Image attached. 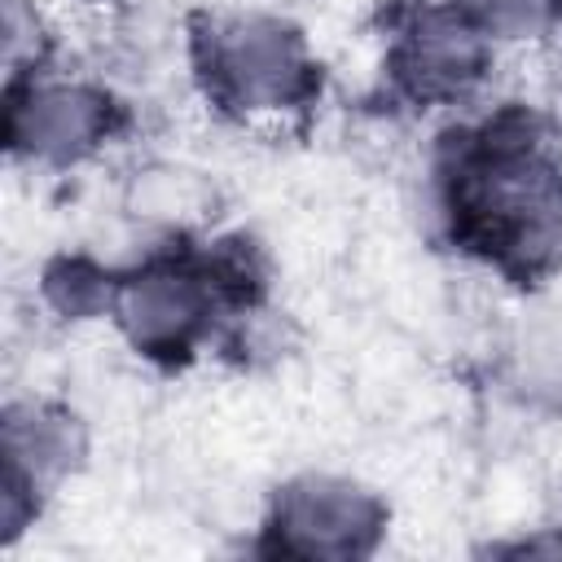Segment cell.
Here are the masks:
<instances>
[{"instance_id":"6da1fadb","label":"cell","mask_w":562,"mask_h":562,"mask_svg":"<svg viewBox=\"0 0 562 562\" xmlns=\"http://www.w3.org/2000/svg\"><path fill=\"white\" fill-rule=\"evenodd\" d=\"M448 237L505 277H540L562 255V158L527 110L461 127L435 162Z\"/></svg>"},{"instance_id":"7a4b0ae2","label":"cell","mask_w":562,"mask_h":562,"mask_svg":"<svg viewBox=\"0 0 562 562\" xmlns=\"http://www.w3.org/2000/svg\"><path fill=\"white\" fill-rule=\"evenodd\" d=\"M189 61L202 97L237 123H277L321 97V66L303 26L268 4L202 13L189 31Z\"/></svg>"},{"instance_id":"3957f363","label":"cell","mask_w":562,"mask_h":562,"mask_svg":"<svg viewBox=\"0 0 562 562\" xmlns=\"http://www.w3.org/2000/svg\"><path fill=\"white\" fill-rule=\"evenodd\" d=\"M123 127V101L101 83L66 70L4 79V149L40 171L92 162Z\"/></svg>"},{"instance_id":"277c9868","label":"cell","mask_w":562,"mask_h":562,"mask_svg":"<svg viewBox=\"0 0 562 562\" xmlns=\"http://www.w3.org/2000/svg\"><path fill=\"white\" fill-rule=\"evenodd\" d=\"M386 501L334 470H303L285 479L263 514V536L272 553L285 558H369L386 536Z\"/></svg>"},{"instance_id":"5b68a950","label":"cell","mask_w":562,"mask_h":562,"mask_svg":"<svg viewBox=\"0 0 562 562\" xmlns=\"http://www.w3.org/2000/svg\"><path fill=\"white\" fill-rule=\"evenodd\" d=\"M88 461V426L75 408L18 395L0 417V531L18 540L44 509V501L79 474Z\"/></svg>"},{"instance_id":"8992f818","label":"cell","mask_w":562,"mask_h":562,"mask_svg":"<svg viewBox=\"0 0 562 562\" xmlns=\"http://www.w3.org/2000/svg\"><path fill=\"white\" fill-rule=\"evenodd\" d=\"M496 44L483 40L448 0L413 9L386 44V75L400 97L422 110L457 105L483 88L492 75Z\"/></svg>"},{"instance_id":"52a82bcc","label":"cell","mask_w":562,"mask_h":562,"mask_svg":"<svg viewBox=\"0 0 562 562\" xmlns=\"http://www.w3.org/2000/svg\"><path fill=\"white\" fill-rule=\"evenodd\" d=\"M448 4L496 48L536 44L562 26V0H448Z\"/></svg>"},{"instance_id":"ba28073f","label":"cell","mask_w":562,"mask_h":562,"mask_svg":"<svg viewBox=\"0 0 562 562\" xmlns=\"http://www.w3.org/2000/svg\"><path fill=\"white\" fill-rule=\"evenodd\" d=\"M0 31H4V79H22V75L48 66L53 35H48V18L35 0H4Z\"/></svg>"},{"instance_id":"9c48e42d","label":"cell","mask_w":562,"mask_h":562,"mask_svg":"<svg viewBox=\"0 0 562 562\" xmlns=\"http://www.w3.org/2000/svg\"><path fill=\"white\" fill-rule=\"evenodd\" d=\"M514 364L531 391H562V312H540L522 325Z\"/></svg>"},{"instance_id":"30bf717a","label":"cell","mask_w":562,"mask_h":562,"mask_svg":"<svg viewBox=\"0 0 562 562\" xmlns=\"http://www.w3.org/2000/svg\"><path fill=\"white\" fill-rule=\"evenodd\" d=\"M259 4L281 9V13H299V9H312V4H321V0H259Z\"/></svg>"}]
</instances>
